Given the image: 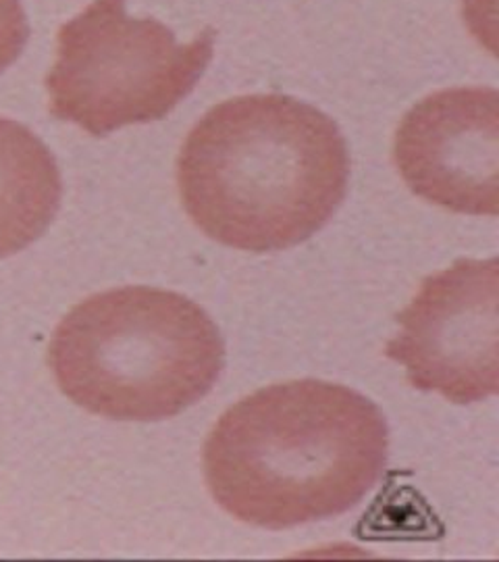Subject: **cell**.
<instances>
[{
    "label": "cell",
    "mask_w": 499,
    "mask_h": 562,
    "mask_svg": "<svg viewBox=\"0 0 499 562\" xmlns=\"http://www.w3.org/2000/svg\"><path fill=\"white\" fill-rule=\"evenodd\" d=\"M350 153L338 123L283 94L220 102L178 157V188L202 234L246 252L313 238L348 192Z\"/></svg>",
    "instance_id": "1"
},
{
    "label": "cell",
    "mask_w": 499,
    "mask_h": 562,
    "mask_svg": "<svg viewBox=\"0 0 499 562\" xmlns=\"http://www.w3.org/2000/svg\"><path fill=\"white\" fill-rule=\"evenodd\" d=\"M389 427L338 383H277L234 404L204 443L213 498L238 521L287 529L340 517L383 477Z\"/></svg>",
    "instance_id": "2"
},
{
    "label": "cell",
    "mask_w": 499,
    "mask_h": 562,
    "mask_svg": "<svg viewBox=\"0 0 499 562\" xmlns=\"http://www.w3.org/2000/svg\"><path fill=\"white\" fill-rule=\"evenodd\" d=\"M48 362L60 392L113 422H162L219 382L225 344L215 322L178 292L125 285L73 306Z\"/></svg>",
    "instance_id": "3"
},
{
    "label": "cell",
    "mask_w": 499,
    "mask_h": 562,
    "mask_svg": "<svg viewBox=\"0 0 499 562\" xmlns=\"http://www.w3.org/2000/svg\"><path fill=\"white\" fill-rule=\"evenodd\" d=\"M215 41L206 27L180 44L159 20L127 15L125 0H94L59 30L50 113L92 136L165 120L196 88Z\"/></svg>",
    "instance_id": "4"
},
{
    "label": "cell",
    "mask_w": 499,
    "mask_h": 562,
    "mask_svg": "<svg viewBox=\"0 0 499 562\" xmlns=\"http://www.w3.org/2000/svg\"><path fill=\"white\" fill-rule=\"evenodd\" d=\"M499 262L460 259L422 281L385 355L420 392L473 404L499 390Z\"/></svg>",
    "instance_id": "5"
},
{
    "label": "cell",
    "mask_w": 499,
    "mask_h": 562,
    "mask_svg": "<svg viewBox=\"0 0 499 562\" xmlns=\"http://www.w3.org/2000/svg\"><path fill=\"white\" fill-rule=\"evenodd\" d=\"M394 161L427 202L462 215L499 213V92L441 90L401 120Z\"/></svg>",
    "instance_id": "6"
},
{
    "label": "cell",
    "mask_w": 499,
    "mask_h": 562,
    "mask_svg": "<svg viewBox=\"0 0 499 562\" xmlns=\"http://www.w3.org/2000/svg\"><path fill=\"white\" fill-rule=\"evenodd\" d=\"M63 196L59 165L25 125L0 117V259L41 238Z\"/></svg>",
    "instance_id": "7"
},
{
    "label": "cell",
    "mask_w": 499,
    "mask_h": 562,
    "mask_svg": "<svg viewBox=\"0 0 499 562\" xmlns=\"http://www.w3.org/2000/svg\"><path fill=\"white\" fill-rule=\"evenodd\" d=\"M30 38L21 0H0V74L20 59Z\"/></svg>",
    "instance_id": "8"
}]
</instances>
